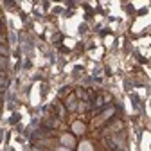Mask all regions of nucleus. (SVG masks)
Masks as SVG:
<instances>
[{
  "instance_id": "4",
  "label": "nucleus",
  "mask_w": 151,
  "mask_h": 151,
  "mask_svg": "<svg viewBox=\"0 0 151 151\" xmlns=\"http://www.w3.org/2000/svg\"><path fill=\"white\" fill-rule=\"evenodd\" d=\"M56 151H72V149H70V147H65V146H63V147H58Z\"/></svg>"
},
{
  "instance_id": "1",
  "label": "nucleus",
  "mask_w": 151,
  "mask_h": 151,
  "mask_svg": "<svg viewBox=\"0 0 151 151\" xmlns=\"http://www.w3.org/2000/svg\"><path fill=\"white\" fill-rule=\"evenodd\" d=\"M61 144H63L65 147H72V146H74V137H72V135H63V137H61Z\"/></svg>"
},
{
  "instance_id": "2",
  "label": "nucleus",
  "mask_w": 151,
  "mask_h": 151,
  "mask_svg": "<svg viewBox=\"0 0 151 151\" xmlns=\"http://www.w3.org/2000/svg\"><path fill=\"white\" fill-rule=\"evenodd\" d=\"M72 131H74V133H83V131H85V124L83 122H74L72 124Z\"/></svg>"
},
{
  "instance_id": "3",
  "label": "nucleus",
  "mask_w": 151,
  "mask_h": 151,
  "mask_svg": "<svg viewBox=\"0 0 151 151\" xmlns=\"http://www.w3.org/2000/svg\"><path fill=\"white\" fill-rule=\"evenodd\" d=\"M78 151H93V147H92V144H90L88 140H85V142H81V144H79Z\"/></svg>"
}]
</instances>
